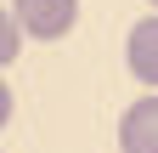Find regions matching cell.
I'll return each mask as SVG.
<instances>
[{
	"instance_id": "277c9868",
	"label": "cell",
	"mask_w": 158,
	"mask_h": 153,
	"mask_svg": "<svg viewBox=\"0 0 158 153\" xmlns=\"http://www.w3.org/2000/svg\"><path fill=\"white\" fill-rule=\"evenodd\" d=\"M17 46H23V28H17V17H11V6H0V68L17 57Z\"/></svg>"
},
{
	"instance_id": "6da1fadb",
	"label": "cell",
	"mask_w": 158,
	"mask_h": 153,
	"mask_svg": "<svg viewBox=\"0 0 158 153\" xmlns=\"http://www.w3.org/2000/svg\"><path fill=\"white\" fill-rule=\"evenodd\" d=\"M11 17L28 40H62L79 23V0H11Z\"/></svg>"
},
{
	"instance_id": "5b68a950",
	"label": "cell",
	"mask_w": 158,
	"mask_h": 153,
	"mask_svg": "<svg viewBox=\"0 0 158 153\" xmlns=\"http://www.w3.org/2000/svg\"><path fill=\"white\" fill-rule=\"evenodd\" d=\"M11 125V91H6V80H0V130Z\"/></svg>"
},
{
	"instance_id": "7a4b0ae2",
	"label": "cell",
	"mask_w": 158,
	"mask_h": 153,
	"mask_svg": "<svg viewBox=\"0 0 158 153\" xmlns=\"http://www.w3.org/2000/svg\"><path fill=\"white\" fill-rule=\"evenodd\" d=\"M118 153H158V91L124 108L118 119Z\"/></svg>"
},
{
	"instance_id": "3957f363",
	"label": "cell",
	"mask_w": 158,
	"mask_h": 153,
	"mask_svg": "<svg viewBox=\"0 0 158 153\" xmlns=\"http://www.w3.org/2000/svg\"><path fill=\"white\" fill-rule=\"evenodd\" d=\"M124 63H130V74H135L147 91H158V11L141 17V23L130 28V40H124Z\"/></svg>"
},
{
	"instance_id": "8992f818",
	"label": "cell",
	"mask_w": 158,
	"mask_h": 153,
	"mask_svg": "<svg viewBox=\"0 0 158 153\" xmlns=\"http://www.w3.org/2000/svg\"><path fill=\"white\" fill-rule=\"evenodd\" d=\"M152 6H158V0H152Z\"/></svg>"
}]
</instances>
